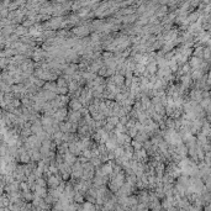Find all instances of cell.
<instances>
[{
  "mask_svg": "<svg viewBox=\"0 0 211 211\" xmlns=\"http://www.w3.org/2000/svg\"><path fill=\"white\" fill-rule=\"evenodd\" d=\"M70 108L73 109V111H77L82 108V103H79L78 100H72L70 101Z\"/></svg>",
  "mask_w": 211,
  "mask_h": 211,
  "instance_id": "cell-1",
  "label": "cell"
},
{
  "mask_svg": "<svg viewBox=\"0 0 211 211\" xmlns=\"http://www.w3.org/2000/svg\"><path fill=\"white\" fill-rule=\"evenodd\" d=\"M73 198H74V201H77V203H83V195L80 194V193H77L75 195H73Z\"/></svg>",
  "mask_w": 211,
  "mask_h": 211,
  "instance_id": "cell-2",
  "label": "cell"
}]
</instances>
